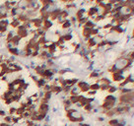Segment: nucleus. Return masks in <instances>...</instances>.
<instances>
[{
  "label": "nucleus",
  "mask_w": 134,
  "mask_h": 126,
  "mask_svg": "<svg viewBox=\"0 0 134 126\" xmlns=\"http://www.w3.org/2000/svg\"><path fill=\"white\" fill-rule=\"evenodd\" d=\"M1 109H2V108H1V106H0V110H1Z\"/></svg>",
  "instance_id": "obj_26"
},
{
  "label": "nucleus",
  "mask_w": 134,
  "mask_h": 126,
  "mask_svg": "<svg viewBox=\"0 0 134 126\" xmlns=\"http://www.w3.org/2000/svg\"><path fill=\"white\" fill-rule=\"evenodd\" d=\"M13 92H11V91H9V90H6L5 92H3V94L0 96V100H2V101H4V100H6V99H10L11 96H13Z\"/></svg>",
  "instance_id": "obj_8"
},
{
  "label": "nucleus",
  "mask_w": 134,
  "mask_h": 126,
  "mask_svg": "<svg viewBox=\"0 0 134 126\" xmlns=\"http://www.w3.org/2000/svg\"><path fill=\"white\" fill-rule=\"evenodd\" d=\"M7 114H8L7 111L4 110V109H1V110H0V118H3V117L6 116Z\"/></svg>",
  "instance_id": "obj_20"
},
{
  "label": "nucleus",
  "mask_w": 134,
  "mask_h": 126,
  "mask_svg": "<svg viewBox=\"0 0 134 126\" xmlns=\"http://www.w3.org/2000/svg\"><path fill=\"white\" fill-rule=\"evenodd\" d=\"M21 41H22V38L19 37L18 35H15L13 38L10 40V43H11V45H13V46H15V47H18L20 44H21Z\"/></svg>",
  "instance_id": "obj_5"
},
{
  "label": "nucleus",
  "mask_w": 134,
  "mask_h": 126,
  "mask_svg": "<svg viewBox=\"0 0 134 126\" xmlns=\"http://www.w3.org/2000/svg\"><path fill=\"white\" fill-rule=\"evenodd\" d=\"M20 25H21V23L19 22L16 18H11L10 23H9V27L11 28V30H16Z\"/></svg>",
  "instance_id": "obj_4"
},
{
  "label": "nucleus",
  "mask_w": 134,
  "mask_h": 126,
  "mask_svg": "<svg viewBox=\"0 0 134 126\" xmlns=\"http://www.w3.org/2000/svg\"><path fill=\"white\" fill-rule=\"evenodd\" d=\"M38 55H39V51H35V50H33L32 54H31V57H32V58H36V57H38Z\"/></svg>",
  "instance_id": "obj_18"
},
{
  "label": "nucleus",
  "mask_w": 134,
  "mask_h": 126,
  "mask_svg": "<svg viewBox=\"0 0 134 126\" xmlns=\"http://www.w3.org/2000/svg\"><path fill=\"white\" fill-rule=\"evenodd\" d=\"M25 111H26V108H23V107L18 106V107H17V110H16L15 115H16V116H20V115H22Z\"/></svg>",
  "instance_id": "obj_12"
},
{
  "label": "nucleus",
  "mask_w": 134,
  "mask_h": 126,
  "mask_svg": "<svg viewBox=\"0 0 134 126\" xmlns=\"http://www.w3.org/2000/svg\"><path fill=\"white\" fill-rule=\"evenodd\" d=\"M2 120H3V122H5V123H7V124H12V115L7 114L6 116H4V117L2 118Z\"/></svg>",
  "instance_id": "obj_11"
},
{
  "label": "nucleus",
  "mask_w": 134,
  "mask_h": 126,
  "mask_svg": "<svg viewBox=\"0 0 134 126\" xmlns=\"http://www.w3.org/2000/svg\"><path fill=\"white\" fill-rule=\"evenodd\" d=\"M16 19L19 21V22L21 23V24H24V23L28 22L30 19H29V17L26 15L25 13H22V14H19V15L16 17Z\"/></svg>",
  "instance_id": "obj_7"
},
{
  "label": "nucleus",
  "mask_w": 134,
  "mask_h": 126,
  "mask_svg": "<svg viewBox=\"0 0 134 126\" xmlns=\"http://www.w3.org/2000/svg\"><path fill=\"white\" fill-rule=\"evenodd\" d=\"M52 25H53V24H52V22L50 20H46V21H44V22H43V27H42V28L46 32V31H48L51 28Z\"/></svg>",
  "instance_id": "obj_10"
},
{
  "label": "nucleus",
  "mask_w": 134,
  "mask_h": 126,
  "mask_svg": "<svg viewBox=\"0 0 134 126\" xmlns=\"http://www.w3.org/2000/svg\"><path fill=\"white\" fill-rule=\"evenodd\" d=\"M25 124H26V126H34L36 124V122L32 121L30 119H26V120H25Z\"/></svg>",
  "instance_id": "obj_17"
},
{
  "label": "nucleus",
  "mask_w": 134,
  "mask_h": 126,
  "mask_svg": "<svg viewBox=\"0 0 134 126\" xmlns=\"http://www.w3.org/2000/svg\"><path fill=\"white\" fill-rule=\"evenodd\" d=\"M16 110H17V107H16V106H10L7 111V113L9 115H15Z\"/></svg>",
  "instance_id": "obj_13"
},
{
  "label": "nucleus",
  "mask_w": 134,
  "mask_h": 126,
  "mask_svg": "<svg viewBox=\"0 0 134 126\" xmlns=\"http://www.w3.org/2000/svg\"><path fill=\"white\" fill-rule=\"evenodd\" d=\"M8 126H13V125H11V124H9V125H8Z\"/></svg>",
  "instance_id": "obj_25"
},
{
  "label": "nucleus",
  "mask_w": 134,
  "mask_h": 126,
  "mask_svg": "<svg viewBox=\"0 0 134 126\" xmlns=\"http://www.w3.org/2000/svg\"><path fill=\"white\" fill-rule=\"evenodd\" d=\"M16 35H18L19 37H21L22 39H25V38H27V37H29V36H30V34H29V30H27L26 29V27L23 25V24H21L17 29H16Z\"/></svg>",
  "instance_id": "obj_1"
},
{
  "label": "nucleus",
  "mask_w": 134,
  "mask_h": 126,
  "mask_svg": "<svg viewBox=\"0 0 134 126\" xmlns=\"http://www.w3.org/2000/svg\"><path fill=\"white\" fill-rule=\"evenodd\" d=\"M79 126H90L89 124H87V123H79Z\"/></svg>",
  "instance_id": "obj_23"
},
{
  "label": "nucleus",
  "mask_w": 134,
  "mask_h": 126,
  "mask_svg": "<svg viewBox=\"0 0 134 126\" xmlns=\"http://www.w3.org/2000/svg\"><path fill=\"white\" fill-rule=\"evenodd\" d=\"M6 50H7V52L10 54V55H13V56H15V57L20 56V51H21V49H19V47L13 46V47H10V48H8Z\"/></svg>",
  "instance_id": "obj_3"
},
{
  "label": "nucleus",
  "mask_w": 134,
  "mask_h": 126,
  "mask_svg": "<svg viewBox=\"0 0 134 126\" xmlns=\"http://www.w3.org/2000/svg\"><path fill=\"white\" fill-rule=\"evenodd\" d=\"M19 106H20V107H23V108H26V107H27L26 102H22V101H21V102L19 103Z\"/></svg>",
  "instance_id": "obj_21"
},
{
  "label": "nucleus",
  "mask_w": 134,
  "mask_h": 126,
  "mask_svg": "<svg viewBox=\"0 0 134 126\" xmlns=\"http://www.w3.org/2000/svg\"><path fill=\"white\" fill-rule=\"evenodd\" d=\"M21 121L20 116H16V115H12V124H18Z\"/></svg>",
  "instance_id": "obj_14"
},
{
  "label": "nucleus",
  "mask_w": 134,
  "mask_h": 126,
  "mask_svg": "<svg viewBox=\"0 0 134 126\" xmlns=\"http://www.w3.org/2000/svg\"><path fill=\"white\" fill-rule=\"evenodd\" d=\"M9 124H7V123H5V122H0V126H8Z\"/></svg>",
  "instance_id": "obj_22"
},
{
  "label": "nucleus",
  "mask_w": 134,
  "mask_h": 126,
  "mask_svg": "<svg viewBox=\"0 0 134 126\" xmlns=\"http://www.w3.org/2000/svg\"><path fill=\"white\" fill-rule=\"evenodd\" d=\"M45 84H46V81H45V79H44V78H38L37 81L36 82V86L37 87V89L44 88L45 86Z\"/></svg>",
  "instance_id": "obj_9"
},
{
  "label": "nucleus",
  "mask_w": 134,
  "mask_h": 126,
  "mask_svg": "<svg viewBox=\"0 0 134 126\" xmlns=\"http://www.w3.org/2000/svg\"><path fill=\"white\" fill-rule=\"evenodd\" d=\"M2 62H3V59H1V58H0V64H1Z\"/></svg>",
  "instance_id": "obj_24"
},
{
  "label": "nucleus",
  "mask_w": 134,
  "mask_h": 126,
  "mask_svg": "<svg viewBox=\"0 0 134 126\" xmlns=\"http://www.w3.org/2000/svg\"><path fill=\"white\" fill-rule=\"evenodd\" d=\"M16 35V33L14 32V30H8V32L6 33V35H5V37H4V39H5V43H10V40L13 38V37Z\"/></svg>",
  "instance_id": "obj_6"
},
{
  "label": "nucleus",
  "mask_w": 134,
  "mask_h": 126,
  "mask_svg": "<svg viewBox=\"0 0 134 126\" xmlns=\"http://www.w3.org/2000/svg\"><path fill=\"white\" fill-rule=\"evenodd\" d=\"M30 78L32 79V80H33V81L35 82V83H36V82L37 81V79H38L39 77H38V76H37L36 74H31L30 75Z\"/></svg>",
  "instance_id": "obj_19"
},
{
  "label": "nucleus",
  "mask_w": 134,
  "mask_h": 126,
  "mask_svg": "<svg viewBox=\"0 0 134 126\" xmlns=\"http://www.w3.org/2000/svg\"><path fill=\"white\" fill-rule=\"evenodd\" d=\"M3 104H5V105H11V104H13V101H12V99L10 97V99H6V100H4L3 101Z\"/></svg>",
  "instance_id": "obj_16"
},
{
  "label": "nucleus",
  "mask_w": 134,
  "mask_h": 126,
  "mask_svg": "<svg viewBox=\"0 0 134 126\" xmlns=\"http://www.w3.org/2000/svg\"><path fill=\"white\" fill-rule=\"evenodd\" d=\"M8 67L12 70L13 73H20L23 71V67L18 63V62H14V63H10Z\"/></svg>",
  "instance_id": "obj_2"
},
{
  "label": "nucleus",
  "mask_w": 134,
  "mask_h": 126,
  "mask_svg": "<svg viewBox=\"0 0 134 126\" xmlns=\"http://www.w3.org/2000/svg\"><path fill=\"white\" fill-rule=\"evenodd\" d=\"M9 19H5V20H0V26H3V27H8L9 28Z\"/></svg>",
  "instance_id": "obj_15"
}]
</instances>
